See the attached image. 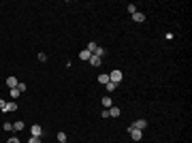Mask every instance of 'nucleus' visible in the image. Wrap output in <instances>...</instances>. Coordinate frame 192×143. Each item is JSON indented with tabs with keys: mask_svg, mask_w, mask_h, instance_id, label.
Wrapping results in <instances>:
<instances>
[{
	"mask_svg": "<svg viewBox=\"0 0 192 143\" xmlns=\"http://www.w3.org/2000/svg\"><path fill=\"white\" fill-rule=\"evenodd\" d=\"M28 143H43V141H41V137H30V141H28Z\"/></svg>",
	"mask_w": 192,
	"mask_h": 143,
	"instance_id": "obj_22",
	"label": "nucleus"
},
{
	"mask_svg": "<svg viewBox=\"0 0 192 143\" xmlns=\"http://www.w3.org/2000/svg\"><path fill=\"white\" fill-rule=\"evenodd\" d=\"M120 107H109V118H120Z\"/></svg>",
	"mask_w": 192,
	"mask_h": 143,
	"instance_id": "obj_8",
	"label": "nucleus"
},
{
	"mask_svg": "<svg viewBox=\"0 0 192 143\" xmlns=\"http://www.w3.org/2000/svg\"><path fill=\"white\" fill-rule=\"evenodd\" d=\"M56 139H58V143L68 141V139H66V132H58V135H56Z\"/></svg>",
	"mask_w": 192,
	"mask_h": 143,
	"instance_id": "obj_15",
	"label": "nucleus"
},
{
	"mask_svg": "<svg viewBox=\"0 0 192 143\" xmlns=\"http://www.w3.org/2000/svg\"><path fill=\"white\" fill-rule=\"evenodd\" d=\"M88 62H90V64H92V66H94V69H98V66H100V64H103V58H98V56H92V58L88 60Z\"/></svg>",
	"mask_w": 192,
	"mask_h": 143,
	"instance_id": "obj_7",
	"label": "nucleus"
},
{
	"mask_svg": "<svg viewBox=\"0 0 192 143\" xmlns=\"http://www.w3.org/2000/svg\"><path fill=\"white\" fill-rule=\"evenodd\" d=\"M9 96H11V100H17V96H19V90H17V88H11V90H9Z\"/></svg>",
	"mask_w": 192,
	"mask_h": 143,
	"instance_id": "obj_13",
	"label": "nucleus"
},
{
	"mask_svg": "<svg viewBox=\"0 0 192 143\" xmlns=\"http://www.w3.org/2000/svg\"><path fill=\"white\" fill-rule=\"evenodd\" d=\"M100 115H103V120L109 118V109H103V111H100Z\"/></svg>",
	"mask_w": 192,
	"mask_h": 143,
	"instance_id": "obj_25",
	"label": "nucleus"
},
{
	"mask_svg": "<svg viewBox=\"0 0 192 143\" xmlns=\"http://www.w3.org/2000/svg\"><path fill=\"white\" fill-rule=\"evenodd\" d=\"M132 22H134V24H143L145 22V13H141V11L132 13Z\"/></svg>",
	"mask_w": 192,
	"mask_h": 143,
	"instance_id": "obj_4",
	"label": "nucleus"
},
{
	"mask_svg": "<svg viewBox=\"0 0 192 143\" xmlns=\"http://www.w3.org/2000/svg\"><path fill=\"white\" fill-rule=\"evenodd\" d=\"M122 79H124V73H122L120 69H115V71L109 73V81H111V84H118V85H120Z\"/></svg>",
	"mask_w": 192,
	"mask_h": 143,
	"instance_id": "obj_1",
	"label": "nucleus"
},
{
	"mask_svg": "<svg viewBox=\"0 0 192 143\" xmlns=\"http://www.w3.org/2000/svg\"><path fill=\"white\" fill-rule=\"evenodd\" d=\"M128 135H130L132 141H141V139H143V130H137V128H132V126H128Z\"/></svg>",
	"mask_w": 192,
	"mask_h": 143,
	"instance_id": "obj_2",
	"label": "nucleus"
},
{
	"mask_svg": "<svg viewBox=\"0 0 192 143\" xmlns=\"http://www.w3.org/2000/svg\"><path fill=\"white\" fill-rule=\"evenodd\" d=\"M100 103H103V107H105V109L113 107V100H111V96H103V100H100Z\"/></svg>",
	"mask_w": 192,
	"mask_h": 143,
	"instance_id": "obj_9",
	"label": "nucleus"
},
{
	"mask_svg": "<svg viewBox=\"0 0 192 143\" xmlns=\"http://www.w3.org/2000/svg\"><path fill=\"white\" fill-rule=\"evenodd\" d=\"M15 109H17V100H9L7 107H4V111H15Z\"/></svg>",
	"mask_w": 192,
	"mask_h": 143,
	"instance_id": "obj_12",
	"label": "nucleus"
},
{
	"mask_svg": "<svg viewBox=\"0 0 192 143\" xmlns=\"http://www.w3.org/2000/svg\"><path fill=\"white\" fill-rule=\"evenodd\" d=\"M98 47V45H96L94 41H90V43H88V51H90V54H94V49Z\"/></svg>",
	"mask_w": 192,
	"mask_h": 143,
	"instance_id": "obj_18",
	"label": "nucleus"
},
{
	"mask_svg": "<svg viewBox=\"0 0 192 143\" xmlns=\"http://www.w3.org/2000/svg\"><path fill=\"white\" fill-rule=\"evenodd\" d=\"M128 13H130V15H132V13H137V7H134V4H128Z\"/></svg>",
	"mask_w": 192,
	"mask_h": 143,
	"instance_id": "obj_23",
	"label": "nucleus"
},
{
	"mask_svg": "<svg viewBox=\"0 0 192 143\" xmlns=\"http://www.w3.org/2000/svg\"><path fill=\"white\" fill-rule=\"evenodd\" d=\"M2 128H4V130L9 132V130H13V124H9V122H4V124H2Z\"/></svg>",
	"mask_w": 192,
	"mask_h": 143,
	"instance_id": "obj_21",
	"label": "nucleus"
},
{
	"mask_svg": "<svg viewBox=\"0 0 192 143\" xmlns=\"http://www.w3.org/2000/svg\"><path fill=\"white\" fill-rule=\"evenodd\" d=\"M92 56H98V58H103V56H105V49H103V47H96Z\"/></svg>",
	"mask_w": 192,
	"mask_h": 143,
	"instance_id": "obj_16",
	"label": "nucleus"
},
{
	"mask_svg": "<svg viewBox=\"0 0 192 143\" xmlns=\"http://www.w3.org/2000/svg\"><path fill=\"white\" fill-rule=\"evenodd\" d=\"M36 58H38V62H47V56H45V54H43V51H41V54H38V56H36Z\"/></svg>",
	"mask_w": 192,
	"mask_h": 143,
	"instance_id": "obj_20",
	"label": "nucleus"
},
{
	"mask_svg": "<svg viewBox=\"0 0 192 143\" xmlns=\"http://www.w3.org/2000/svg\"><path fill=\"white\" fill-rule=\"evenodd\" d=\"M105 88H107V92H115V90H118V84H111V81H109Z\"/></svg>",
	"mask_w": 192,
	"mask_h": 143,
	"instance_id": "obj_17",
	"label": "nucleus"
},
{
	"mask_svg": "<svg viewBox=\"0 0 192 143\" xmlns=\"http://www.w3.org/2000/svg\"><path fill=\"white\" fill-rule=\"evenodd\" d=\"M24 128H26V124L22 122V120H17V122L13 124V130H17V132H19V130H24Z\"/></svg>",
	"mask_w": 192,
	"mask_h": 143,
	"instance_id": "obj_11",
	"label": "nucleus"
},
{
	"mask_svg": "<svg viewBox=\"0 0 192 143\" xmlns=\"http://www.w3.org/2000/svg\"><path fill=\"white\" fill-rule=\"evenodd\" d=\"M7 143H19V139H17V137H11V139H9Z\"/></svg>",
	"mask_w": 192,
	"mask_h": 143,
	"instance_id": "obj_26",
	"label": "nucleus"
},
{
	"mask_svg": "<svg viewBox=\"0 0 192 143\" xmlns=\"http://www.w3.org/2000/svg\"><path fill=\"white\" fill-rule=\"evenodd\" d=\"M17 84H19V81H17V77H13V75L7 77V85H9V90H11V88H17Z\"/></svg>",
	"mask_w": 192,
	"mask_h": 143,
	"instance_id": "obj_6",
	"label": "nucleus"
},
{
	"mask_svg": "<svg viewBox=\"0 0 192 143\" xmlns=\"http://www.w3.org/2000/svg\"><path fill=\"white\" fill-rule=\"evenodd\" d=\"M98 84H100V85H107L109 84V75H98Z\"/></svg>",
	"mask_w": 192,
	"mask_h": 143,
	"instance_id": "obj_14",
	"label": "nucleus"
},
{
	"mask_svg": "<svg viewBox=\"0 0 192 143\" xmlns=\"http://www.w3.org/2000/svg\"><path fill=\"white\" fill-rule=\"evenodd\" d=\"M132 128H137V130H145L147 128V120H137L134 124H130Z\"/></svg>",
	"mask_w": 192,
	"mask_h": 143,
	"instance_id": "obj_5",
	"label": "nucleus"
},
{
	"mask_svg": "<svg viewBox=\"0 0 192 143\" xmlns=\"http://www.w3.org/2000/svg\"><path fill=\"white\" fill-rule=\"evenodd\" d=\"M79 58L83 60V62H88V60L92 58V54H90V51H88V49H81V51H79Z\"/></svg>",
	"mask_w": 192,
	"mask_h": 143,
	"instance_id": "obj_10",
	"label": "nucleus"
},
{
	"mask_svg": "<svg viewBox=\"0 0 192 143\" xmlns=\"http://www.w3.org/2000/svg\"><path fill=\"white\" fill-rule=\"evenodd\" d=\"M17 90H19V94H22V92H26V90H28V85L19 81V84H17Z\"/></svg>",
	"mask_w": 192,
	"mask_h": 143,
	"instance_id": "obj_19",
	"label": "nucleus"
},
{
	"mask_svg": "<svg viewBox=\"0 0 192 143\" xmlns=\"http://www.w3.org/2000/svg\"><path fill=\"white\" fill-rule=\"evenodd\" d=\"M64 143H68V141H64Z\"/></svg>",
	"mask_w": 192,
	"mask_h": 143,
	"instance_id": "obj_27",
	"label": "nucleus"
},
{
	"mask_svg": "<svg viewBox=\"0 0 192 143\" xmlns=\"http://www.w3.org/2000/svg\"><path fill=\"white\" fill-rule=\"evenodd\" d=\"M4 107H7V100H4V98H0V111H4Z\"/></svg>",
	"mask_w": 192,
	"mask_h": 143,
	"instance_id": "obj_24",
	"label": "nucleus"
},
{
	"mask_svg": "<svg viewBox=\"0 0 192 143\" xmlns=\"http://www.w3.org/2000/svg\"><path fill=\"white\" fill-rule=\"evenodd\" d=\"M30 137H43V128L34 124V126H30Z\"/></svg>",
	"mask_w": 192,
	"mask_h": 143,
	"instance_id": "obj_3",
	"label": "nucleus"
}]
</instances>
